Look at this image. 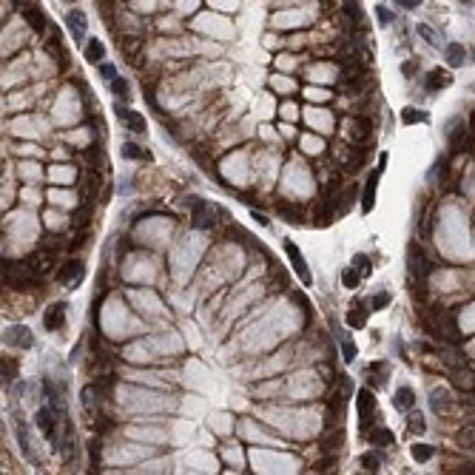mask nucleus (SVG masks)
<instances>
[{"label":"nucleus","mask_w":475,"mask_h":475,"mask_svg":"<svg viewBox=\"0 0 475 475\" xmlns=\"http://www.w3.org/2000/svg\"><path fill=\"white\" fill-rule=\"evenodd\" d=\"M424 327L435 338H438V342H444V345H458V342H461L458 322H455V316H450V313H435V319H432V322H427V319H424Z\"/></svg>","instance_id":"1"},{"label":"nucleus","mask_w":475,"mask_h":475,"mask_svg":"<svg viewBox=\"0 0 475 475\" xmlns=\"http://www.w3.org/2000/svg\"><path fill=\"white\" fill-rule=\"evenodd\" d=\"M3 279H6L9 288H26V285L35 279V270L29 267V262H26V265H20V262H6Z\"/></svg>","instance_id":"2"},{"label":"nucleus","mask_w":475,"mask_h":475,"mask_svg":"<svg viewBox=\"0 0 475 475\" xmlns=\"http://www.w3.org/2000/svg\"><path fill=\"white\" fill-rule=\"evenodd\" d=\"M407 262H410V274L416 276L418 285H424V279L430 276L432 265L427 262V256L421 253V248L418 245H410V251H407Z\"/></svg>","instance_id":"3"},{"label":"nucleus","mask_w":475,"mask_h":475,"mask_svg":"<svg viewBox=\"0 0 475 475\" xmlns=\"http://www.w3.org/2000/svg\"><path fill=\"white\" fill-rule=\"evenodd\" d=\"M35 421H37V427H40V432H43L46 438H49L51 444H57V410H54L51 404L43 407V410H37Z\"/></svg>","instance_id":"4"},{"label":"nucleus","mask_w":475,"mask_h":475,"mask_svg":"<svg viewBox=\"0 0 475 475\" xmlns=\"http://www.w3.org/2000/svg\"><path fill=\"white\" fill-rule=\"evenodd\" d=\"M285 253H288V259H290V265H293L296 276L302 279V285L310 288V285H313V276H310V267H308V262H304V256L299 253V248H296L293 242H285Z\"/></svg>","instance_id":"5"},{"label":"nucleus","mask_w":475,"mask_h":475,"mask_svg":"<svg viewBox=\"0 0 475 475\" xmlns=\"http://www.w3.org/2000/svg\"><path fill=\"white\" fill-rule=\"evenodd\" d=\"M191 225L199 230L211 228L214 225V211H211L208 202H202V199H191Z\"/></svg>","instance_id":"6"},{"label":"nucleus","mask_w":475,"mask_h":475,"mask_svg":"<svg viewBox=\"0 0 475 475\" xmlns=\"http://www.w3.org/2000/svg\"><path fill=\"white\" fill-rule=\"evenodd\" d=\"M450 382H453L461 393H475V370H469L467 364L450 367Z\"/></svg>","instance_id":"7"},{"label":"nucleus","mask_w":475,"mask_h":475,"mask_svg":"<svg viewBox=\"0 0 475 475\" xmlns=\"http://www.w3.org/2000/svg\"><path fill=\"white\" fill-rule=\"evenodd\" d=\"M29 267L35 270V276H46L54 267V251H49V248L37 251L35 256H29Z\"/></svg>","instance_id":"8"},{"label":"nucleus","mask_w":475,"mask_h":475,"mask_svg":"<svg viewBox=\"0 0 475 475\" xmlns=\"http://www.w3.org/2000/svg\"><path fill=\"white\" fill-rule=\"evenodd\" d=\"M114 111H117V117L128 125V131H134V134H143L145 131V117L140 114V111H131V108H125V106H117Z\"/></svg>","instance_id":"9"},{"label":"nucleus","mask_w":475,"mask_h":475,"mask_svg":"<svg viewBox=\"0 0 475 475\" xmlns=\"http://www.w3.org/2000/svg\"><path fill=\"white\" fill-rule=\"evenodd\" d=\"M65 322V304L63 302H54L49 310H46V316H43V324L49 327V330H60Z\"/></svg>","instance_id":"10"},{"label":"nucleus","mask_w":475,"mask_h":475,"mask_svg":"<svg viewBox=\"0 0 475 475\" xmlns=\"http://www.w3.org/2000/svg\"><path fill=\"white\" fill-rule=\"evenodd\" d=\"M65 26H69V31L74 35V40H83V35H86V15H83L80 9H72V12L65 15Z\"/></svg>","instance_id":"11"},{"label":"nucleus","mask_w":475,"mask_h":475,"mask_svg":"<svg viewBox=\"0 0 475 475\" xmlns=\"http://www.w3.org/2000/svg\"><path fill=\"white\" fill-rule=\"evenodd\" d=\"M6 342L15 347H31L35 338H31V330L29 327H9L6 330Z\"/></svg>","instance_id":"12"},{"label":"nucleus","mask_w":475,"mask_h":475,"mask_svg":"<svg viewBox=\"0 0 475 475\" xmlns=\"http://www.w3.org/2000/svg\"><path fill=\"white\" fill-rule=\"evenodd\" d=\"M430 407L435 413H450L453 410V398H450L447 390H432L430 393Z\"/></svg>","instance_id":"13"},{"label":"nucleus","mask_w":475,"mask_h":475,"mask_svg":"<svg viewBox=\"0 0 475 475\" xmlns=\"http://www.w3.org/2000/svg\"><path fill=\"white\" fill-rule=\"evenodd\" d=\"M57 279H60V282H80V279H83V262H80V259L65 262V265L60 267Z\"/></svg>","instance_id":"14"},{"label":"nucleus","mask_w":475,"mask_h":475,"mask_svg":"<svg viewBox=\"0 0 475 475\" xmlns=\"http://www.w3.org/2000/svg\"><path fill=\"white\" fill-rule=\"evenodd\" d=\"M367 441L373 447H390L396 438H393V430H387V427H373V430L367 432Z\"/></svg>","instance_id":"15"},{"label":"nucleus","mask_w":475,"mask_h":475,"mask_svg":"<svg viewBox=\"0 0 475 475\" xmlns=\"http://www.w3.org/2000/svg\"><path fill=\"white\" fill-rule=\"evenodd\" d=\"M450 83H453V77L447 72H441V69L427 74V91H441V88H447Z\"/></svg>","instance_id":"16"},{"label":"nucleus","mask_w":475,"mask_h":475,"mask_svg":"<svg viewBox=\"0 0 475 475\" xmlns=\"http://www.w3.org/2000/svg\"><path fill=\"white\" fill-rule=\"evenodd\" d=\"M356 401H359V416H361V421H367V416L376 410V396L370 393V390H359Z\"/></svg>","instance_id":"17"},{"label":"nucleus","mask_w":475,"mask_h":475,"mask_svg":"<svg viewBox=\"0 0 475 475\" xmlns=\"http://www.w3.org/2000/svg\"><path fill=\"white\" fill-rule=\"evenodd\" d=\"M376 185H379V171H370V180L364 185V196H361V208L370 211L376 205Z\"/></svg>","instance_id":"18"},{"label":"nucleus","mask_w":475,"mask_h":475,"mask_svg":"<svg viewBox=\"0 0 475 475\" xmlns=\"http://www.w3.org/2000/svg\"><path fill=\"white\" fill-rule=\"evenodd\" d=\"M91 202H83V205H80V208L77 211H74V216H72V225H74V228H80V230H86L88 228V222H91Z\"/></svg>","instance_id":"19"},{"label":"nucleus","mask_w":475,"mask_h":475,"mask_svg":"<svg viewBox=\"0 0 475 475\" xmlns=\"http://www.w3.org/2000/svg\"><path fill=\"white\" fill-rule=\"evenodd\" d=\"M367 137H370V120L367 117H359V120L353 123V128H350V140L353 143H364Z\"/></svg>","instance_id":"20"},{"label":"nucleus","mask_w":475,"mask_h":475,"mask_svg":"<svg viewBox=\"0 0 475 475\" xmlns=\"http://www.w3.org/2000/svg\"><path fill=\"white\" fill-rule=\"evenodd\" d=\"M276 211H279L282 216H285V219H288L290 225H299L302 222V208H299V205H290V202H279V205H276Z\"/></svg>","instance_id":"21"},{"label":"nucleus","mask_w":475,"mask_h":475,"mask_svg":"<svg viewBox=\"0 0 475 475\" xmlns=\"http://www.w3.org/2000/svg\"><path fill=\"white\" fill-rule=\"evenodd\" d=\"M444 57H447L450 65H464V60H467V49H464L461 43H450L447 51H444Z\"/></svg>","instance_id":"22"},{"label":"nucleus","mask_w":475,"mask_h":475,"mask_svg":"<svg viewBox=\"0 0 475 475\" xmlns=\"http://www.w3.org/2000/svg\"><path fill=\"white\" fill-rule=\"evenodd\" d=\"M455 441H458V447H464V450H475V421L461 427L458 435H455Z\"/></svg>","instance_id":"23"},{"label":"nucleus","mask_w":475,"mask_h":475,"mask_svg":"<svg viewBox=\"0 0 475 475\" xmlns=\"http://www.w3.org/2000/svg\"><path fill=\"white\" fill-rule=\"evenodd\" d=\"M26 23H29L37 35H43V31H46V17H43V12H40V9H35V6L26 9Z\"/></svg>","instance_id":"24"},{"label":"nucleus","mask_w":475,"mask_h":475,"mask_svg":"<svg viewBox=\"0 0 475 475\" xmlns=\"http://www.w3.org/2000/svg\"><path fill=\"white\" fill-rule=\"evenodd\" d=\"M393 401H396L398 410H410L413 404H416V393H413L410 387H398L396 396H393Z\"/></svg>","instance_id":"25"},{"label":"nucleus","mask_w":475,"mask_h":475,"mask_svg":"<svg viewBox=\"0 0 475 475\" xmlns=\"http://www.w3.org/2000/svg\"><path fill=\"white\" fill-rule=\"evenodd\" d=\"M364 159H367V151H364V148H350V151H347V157H345L347 171H356V168H361V165H364Z\"/></svg>","instance_id":"26"},{"label":"nucleus","mask_w":475,"mask_h":475,"mask_svg":"<svg viewBox=\"0 0 475 475\" xmlns=\"http://www.w3.org/2000/svg\"><path fill=\"white\" fill-rule=\"evenodd\" d=\"M336 336H338V347H342V359H345L347 364H350V361L356 359V345H353V342H350V338H347L342 330H338Z\"/></svg>","instance_id":"27"},{"label":"nucleus","mask_w":475,"mask_h":475,"mask_svg":"<svg viewBox=\"0 0 475 475\" xmlns=\"http://www.w3.org/2000/svg\"><path fill=\"white\" fill-rule=\"evenodd\" d=\"M103 57H106V46H103L100 40H91V43L86 46V60L88 63H100Z\"/></svg>","instance_id":"28"},{"label":"nucleus","mask_w":475,"mask_h":475,"mask_svg":"<svg viewBox=\"0 0 475 475\" xmlns=\"http://www.w3.org/2000/svg\"><path fill=\"white\" fill-rule=\"evenodd\" d=\"M407 430L413 432V435H421V432L427 430V424H424V416L421 413H410V418H407Z\"/></svg>","instance_id":"29"},{"label":"nucleus","mask_w":475,"mask_h":475,"mask_svg":"<svg viewBox=\"0 0 475 475\" xmlns=\"http://www.w3.org/2000/svg\"><path fill=\"white\" fill-rule=\"evenodd\" d=\"M464 145H467V128L461 125V128H455V131H453V137H450V151L455 154V151H461Z\"/></svg>","instance_id":"30"},{"label":"nucleus","mask_w":475,"mask_h":475,"mask_svg":"<svg viewBox=\"0 0 475 475\" xmlns=\"http://www.w3.org/2000/svg\"><path fill=\"white\" fill-rule=\"evenodd\" d=\"M432 455H435V447H430V444H416V447H413V458H416L418 464L430 461Z\"/></svg>","instance_id":"31"},{"label":"nucleus","mask_w":475,"mask_h":475,"mask_svg":"<svg viewBox=\"0 0 475 475\" xmlns=\"http://www.w3.org/2000/svg\"><path fill=\"white\" fill-rule=\"evenodd\" d=\"M441 361H447L450 367H458V364H467V359H464V353H458V350H441Z\"/></svg>","instance_id":"32"},{"label":"nucleus","mask_w":475,"mask_h":475,"mask_svg":"<svg viewBox=\"0 0 475 475\" xmlns=\"http://www.w3.org/2000/svg\"><path fill=\"white\" fill-rule=\"evenodd\" d=\"M416 31H418L421 37H424V40H427L430 46H438V43H441V40H438V35H435V31H432V26H427V23H418V26H416Z\"/></svg>","instance_id":"33"},{"label":"nucleus","mask_w":475,"mask_h":475,"mask_svg":"<svg viewBox=\"0 0 475 475\" xmlns=\"http://www.w3.org/2000/svg\"><path fill=\"white\" fill-rule=\"evenodd\" d=\"M359 279H361V274L356 270V267H345V270H342V282H345V288H356V285H359Z\"/></svg>","instance_id":"34"},{"label":"nucleus","mask_w":475,"mask_h":475,"mask_svg":"<svg viewBox=\"0 0 475 475\" xmlns=\"http://www.w3.org/2000/svg\"><path fill=\"white\" fill-rule=\"evenodd\" d=\"M123 157H125V159H145L148 154H145L143 148H140V145H134V143H125V145H123Z\"/></svg>","instance_id":"35"},{"label":"nucleus","mask_w":475,"mask_h":475,"mask_svg":"<svg viewBox=\"0 0 475 475\" xmlns=\"http://www.w3.org/2000/svg\"><path fill=\"white\" fill-rule=\"evenodd\" d=\"M15 376H17V361L15 359H3V382L12 384L15 382Z\"/></svg>","instance_id":"36"},{"label":"nucleus","mask_w":475,"mask_h":475,"mask_svg":"<svg viewBox=\"0 0 475 475\" xmlns=\"http://www.w3.org/2000/svg\"><path fill=\"white\" fill-rule=\"evenodd\" d=\"M353 267H356L359 274H370V270H373V262H370L364 253H356V256H353Z\"/></svg>","instance_id":"37"},{"label":"nucleus","mask_w":475,"mask_h":475,"mask_svg":"<svg viewBox=\"0 0 475 475\" xmlns=\"http://www.w3.org/2000/svg\"><path fill=\"white\" fill-rule=\"evenodd\" d=\"M17 441H20L23 453H26V455H31V444H29V435H26V424H23L20 418H17Z\"/></svg>","instance_id":"38"},{"label":"nucleus","mask_w":475,"mask_h":475,"mask_svg":"<svg viewBox=\"0 0 475 475\" xmlns=\"http://www.w3.org/2000/svg\"><path fill=\"white\" fill-rule=\"evenodd\" d=\"M401 120H404V123H424L427 114H424V111H413V108H404Z\"/></svg>","instance_id":"39"},{"label":"nucleus","mask_w":475,"mask_h":475,"mask_svg":"<svg viewBox=\"0 0 475 475\" xmlns=\"http://www.w3.org/2000/svg\"><path fill=\"white\" fill-rule=\"evenodd\" d=\"M361 467L367 469V472H376V469H379V455H376V453L361 455Z\"/></svg>","instance_id":"40"},{"label":"nucleus","mask_w":475,"mask_h":475,"mask_svg":"<svg viewBox=\"0 0 475 475\" xmlns=\"http://www.w3.org/2000/svg\"><path fill=\"white\" fill-rule=\"evenodd\" d=\"M111 91H114L117 97H128V86H125V80L123 77H114V80H111Z\"/></svg>","instance_id":"41"},{"label":"nucleus","mask_w":475,"mask_h":475,"mask_svg":"<svg viewBox=\"0 0 475 475\" xmlns=\"http://www.w3.org/2000/svg\"><path fill=\"white\" fill-rule=\"evenodd\" d=\"M347 324L350 327H364V310H353L350 316H347Z\"/></svg>","instance_id":"42"},{"label":"nucleus","mask_w":475,"mask_h":475,"mask_svg":"<svg viewBox=\"0 0 475 475\" xmlns=\"http://www.w3.org/2000/svg\"><path fill=\"white\" fill-rule=\"evenodd\" d=\"M387 302H390V296H387V293H379V296L373 299V304H370V308H373V310H382V308H387Z\"/></svg>","instance_id":"43"},{"label":"nucleus","mask_w":475,"mask_h":475,"mask_svg":"<svg viewBox=\"0 0 475 475\" xmlns=\"http://www.w3.org/2000/svg\"><path fill=\"white\" fill-rule=\"evenodd\" d=\"M376 15H379V20H382L384 26H387V23L393 20V15H390V9H387V6H376Z\"/></svg>","instance_id":"44"},{"label":"nucleus","mask_w":475,"mask_h":475,"mask_svg":"<svg viewBox=\"0 0 475 475\" xmlns=\"http://www.w3.org/2000/svg\"><path fill=\"white\" fill-rule=\"evenodd\" d=\"M100 74H103L106 80H114V77H117V72H114V65H111V63H103V65H100Z\"/></svg>","instance_id":"45"},{"label":"nucleus","mask_w":475,"mask_h":475,"mask_svg":"<svg viewBox=\"0 0 475 475\" xmlns=\"http://www.w3.org/2000/svg\"><path fill=\"white\" fill-rule=\"evenodd\" d=\"M396 3H398L401 9H416L418 3H421V0H396Z\"/></svg>","instance_id":"46"},{"label":"nucleus","mask_w":475,"mask_h":475,"mask_svg":"<svg viewBox=\"0 0 475 475\" xmlns=\"http://www.w3.org/2000/svg\"><path fill=\"white\" fill-rule=\"evenodd\" d=\"M416 69H418V65H413V63H404V74H413Z\"/></svg>","instance_id":"47"},{"label":"nucleus","mask_w":475,"mask_h":475,"mask_svg":"<svg viewBox=\"0 0 475 475\" xmlns=\"http://www.w3.org/2000/svg\"><path fill=\"white\" fill-rule=\"evenodd\" d=\"M464 3H467V0H464Z\"/></svg>","instance_id":"48"}]
</instances>
